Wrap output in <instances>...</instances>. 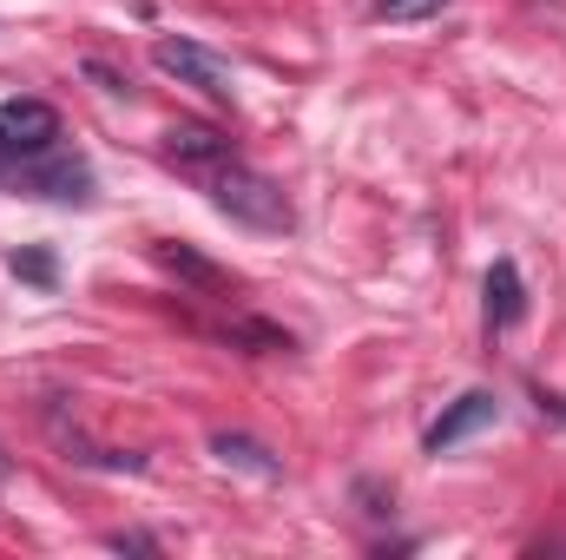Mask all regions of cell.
<instances>
[{
  "label": "cell",
  "mask_w": 566,
  "mask_h": 560,
  "mask_svg": "<svg viewBox=\"0 0 566 560\" xmlns=\"http://www.w3.org/2000/svg\"><path fill=\"white\" fill-rule=\"evenodd\" d=\"M211 205H218L224 218L251 225V231H290V225H296V211H290V198H283L277 178H264V172H251V165H238V158H224V165L211 172Z\"/></svg>",
  "instance_id": "1"
},
{
  "label": "cell",
  "mask_w": 566,
  "mask_h": 560,
  "mask_svg": "<svg viewBox=\"0 0 566 560\" xmlns=\"http://www.w3.org/2000/svg\"><path fill=\"white\" fill-rule=\"evenodd\" d=\"M151 66H158V73H171L178 86H198V93H205V100H218V106L238 93L231 60H224V53H211V46H198V40H185V33L151 40Z\"/></svg>",
  "instance_id": "2"
},
{
  "label": "cell",
  "mask_w": 566,
  "mask_h": 560,
  "mask_svg": "<svg viewBox=\"0 0 566 560\" xmlns=\"http://www.w3.org/2000/svg\"><path fill=\"white\" fill-rule=\"evenodd\" d=\"M13 185L27 198H53V205H93V165L80 152H40L27 165H13Z\"/></svg>",
  "instance_id": "3"
},
{
  "label": "cell",
  "mask_w": 566,
  "mask_h": 560,
  "mask_svg": "<svg viewBox=\"0 0 566 560\" xmlns=\"http://www.w3.org/2000/svg\"><path fill=\"white\" fill-rule=\"evenodd\" d=\"M53 145H60V113L46 100H7L0 106V165L7 172L40 158V152H53Z\"/></svg>",
  "instance_id": "4"
},
{
  "label": "cell",
  "mask_w": 566,
  "mask_h": 560,
  "mask_svg": "<svg viewBox=\"0 0 566 560\" xmlns=\"http://www.w3.org/2000/svg\"><path fill=\"white\" fill-rule=\"evenodd\" d=\"M501 416V396L494 390H468V396H454L441 416L428 422V435H422V448L428 455H448L454 442H468V435H481L488 422Z\"/></svg>",
  "instance_id": "5"
},
{
  "label": "cell",
  "mask_w": 566,
  "mask_h": 560,
  "mask_svg": "<svg viewBox=\"0 0 566 560\" xmlns=\"http://www.w3.org/2000/svg\"><path fill=\"white\" fill-rule=\"evenodd\" d=\"M488 303H481V317H488V330H514L521 323V310H527V283H521V265L514 258H494V271H488Z\"/></svg>",
  "instance_id": "6"
},
{
  "label": "cell",
  "mask_w": 566,
  "mask_h": 560,
  "mask_svg": "<svg viewBox=\"0 0 566 560\" xmlns=\"http://www.w3.org/2000/svg\"><path fill=\"white\" fill-rule=\"evenodd\" d=\"M165 158L198 165V172H218V165L238 158V152H231V139H224L218 126H171V133H165Z\"/></svg>",
  "instance_id": "7"
},
{
  "label": "cell",
  "mask_w": 566,
  "mask_h": 560,
  "mask_svg": "<svg viewBox=\"0 0 566 560\" xmlns=\"http://www.w3.org/2000/svg\"><path fill=\"white\" fill-rule=\"evenodd\" d=\"M211 455L231 462V468H244V475H258V481H277L283 475V462L258 442V435H231V428H224V435H211Z\"/></svg>",
  "instance_id": "8"
},
{
  "label": "cell",
  "mask_w": 566,
  "mask_h": 560,
  "mask_svg": "<svg viewBox=\"0 0 566 560\" xmlns=\"http://www.w3.org/2000/svg\"><path fill=\"white\" fill-rule=\"evenodd\" d=\"M158 265H165V271H178L185 283H198L205 297H231V278H224L218 265H205L191 245H171V238H165V245H158Z\"/></svg>",
  "instance_id": "9"
},
{
  "label": "cell",
  "mask_w": 566,
  "mask_h": 560,
  "mask_svg": "<svg viewBox=\"0 0 566 560\" xmlns=\"http://www.w3.org/2000/svg\"><path fill=\"white\" fill-rule=\"evenodd\" d=\"M448 0H376V20H389V27H416V20H434Z\"/></svg>",
  "instance_id": "10"
},
{
  "label": "cell",
  "mask_w": 566,
  "mask_h": 560,
  "mask_svg": "<svg viewBox=\"0 0 566 560\" xmlns=\"http://www.w3.org/2000/svg\"><path fill=\"white\" fill-rule=\"evenodd\" d=\"M7 271H13L20 283H40V290H53V278H60L46 251H13V258H7Z\"/></svg>",
  "instance_id": "11"
},
{
  "label": "cell",
  "mask_w": 566,
  "mask_h": 560,
  "mask_svg": "<svg viewBox=\"0 0 566 560\" xmlns=\"http://www.w3.org/2000/svg\"><path fill=\"white\" fill-rule=\"evenodd\" d=\"M106 548H119V554H158V541L139 535V528H113V535H106Z\"/></svg>",
  "instance_id": "12"
},
{
  "label": "cell",
  "mask_w": 566,
  "mask_h": 560,
  "mask_svg": "<svg viewBox=\"0 0 566 560\" xmlns=\"http://www.w3.org/2000/svg\"><path fill=\"white\" fill-rule=\"evenodd\" d=\"M86 73H93V80H99L106 93H133V80H126V73H113L106 60H86Z\"/></svg>",
  "instance_id": "13"
},
{
  "label": "cell",
  "mask_w": 566,
  "mask_h": 560,
  "mask_svg": "<svg viewBox=\"0 0 566 560\" xmlns=\"http://www.w3.org/2000/svg\"><path fill=\"white\" fill-rule=\"evenodd\" d=\"M0 481H13V455L7 448H0Z\"/></svg>",
  "instance_id": "14"
},
{
  "label": "cell",
  "mask_w": 566,
  "mask_h": 560,
  "mask_svg": "<svg viewBox=\"0 0 566 560\" xmlns=\"http://www.w3.org/2000/svg\"><path fill=\"white\" fill-rule=\"evenodd\" d=\"M0 172H7V165H0Z\"/></svg>",
  "instance_id": "15"
}]
</instances>
